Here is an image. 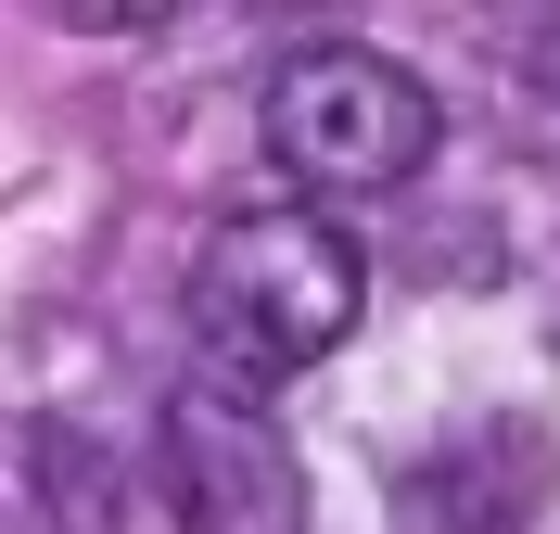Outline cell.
Listing matches in <instances>:
<instances>
[{
  "instance_id": "7a4b0ae2",
  "label": "cell",
  "mask_w": 560,
  "mask_h": 534,
  "mask_svg": "<svg viewBox=\"0 0 560 534\" xmlns=\"http://www.w3.org/2000/svg\"><path fill=\"white\" fill-rule=\"evenodd\" d=\"M255 141L293 191H408L446 141V115L395 51H357V38H306L280 51L268 90H255Z\"/></svg>"
},
{
  "instance_id": "3957f363",
  "label": "cell",
  "mask_w": 560,
  "mask_h": 534,
  "mask_svg": "<svg viewBox=\"0 0 560 534\" xmlns=\"http://www.w3.org/2000/svg\"><path fill=\"white\" fill-rule=\"evenodd\" d=\"M166 497L178 534H306V459L280 446V420L230 382L166 394Z\"/></svg>"
},
{
  "instance_id": "6da1fadb",
  "label": "cell",
  "mask_w": 560,
  "mask_h": 534,
  "mask_svg": "<svg viewBox=\"0 0 560 534\" xmlns=\"http://www.w3.org/2000/svg\"><path fill=\"white\" fill-rule=\"evenodd\" d=\"M357 306H370V254L318 204H243L191 254V319L243 369H318L357 331Z\"/></svg>"
}]
</instances>
